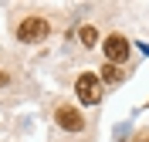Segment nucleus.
Here are the masks:
<instances>
[{
	"instance_id": "obj_1",
	"label": "nucleus",
	"mask_w": 149,
	"mask_h": 142,
	"mask_svg": "<svg viewBox=\"0 0 149 142\" xmlns=\"http://www.w3.org/2000/svg\"><path fill=\"white\" fill-rule=\"evenodd\" d=\"M47 34H51V24H47L44 17H27V20L17 24V41H24V44L47 41Z\"/></svg>"
},
{
	"instance_id": "obj_2",
	"label": "nucleus",
	"mask_w": 149,
	"mask_h": 142,
	"mask_svg": "<svg viewBox=\"0 0 149 142\" xmlns=\"http://www.w3.org/2000/svg\"><path fill=\"white\" fill-rule=\"evenodd\" d=\"M74 95L81 98V105H98L102 102V81L95 75H81L74 81Z\"/></svg>"
},
{
	"instance_id": "obj_3",
	"label": "nucleus",
	"mask_w": 149,
	"mask_h": 142,
	"mask_svg": "<svg viewBox=\"0 0 149 142\" xmlns=\"http://www.w3.org/2000/svg\"><path fill=\"white\" fill-rule=\"evenodd\" d=\"M102 51H105V61H109V64H122V61H125V57H129V41L122 37V34H109V37L102 41Z\"/></svg>"
},
{
	"instance_id": "obj_4",
	"label": "nucleus",
	"mask_w": 149,
	"mask_h": 142,
	"mask_svg": "<svg viewBox=\"0 0 149 142\" xmlns=\"http://www.w3.org/2000/svg\"><path fill=\"white\" fill-rule=\"evenodd\" d=\"M54 122L65 129V132H81L85 129V118H81V112L74 108V105H58L54 108Z\"/></svg>"
},
{
	"instance_id": "obj_5",
	"label": "nucleus",
	"mask_w": 149,
	"mask_h": 142,
	"mask_svg": "<svg viewBox=\"0 0 149 142\" xmlns=\"http://www.w3.org/2000/svg\"><path fill=\"white\" fill-rule=\"evenodd\" d=\"M78 41H81V47H95L98 44V30H95L92 24H85V27L78 30Z\"/></svg>"
},
{
	"instance_id": "obj_6",
	"label": "nucleus",
	"mask_w": 149,
	"mask_h": 142,
	"mask_svg": "<svg viewBox=\"0 0 149 142\" xmlns=\"http://www.w3.org/2000/svg\"><path fill=\"white\" fill-rule=\"evenodd\" d=\"M119 68H115V64H109V61H105V68H102V81H109V85H115V81H119Z\"/></svg>"
}]
</instances>
